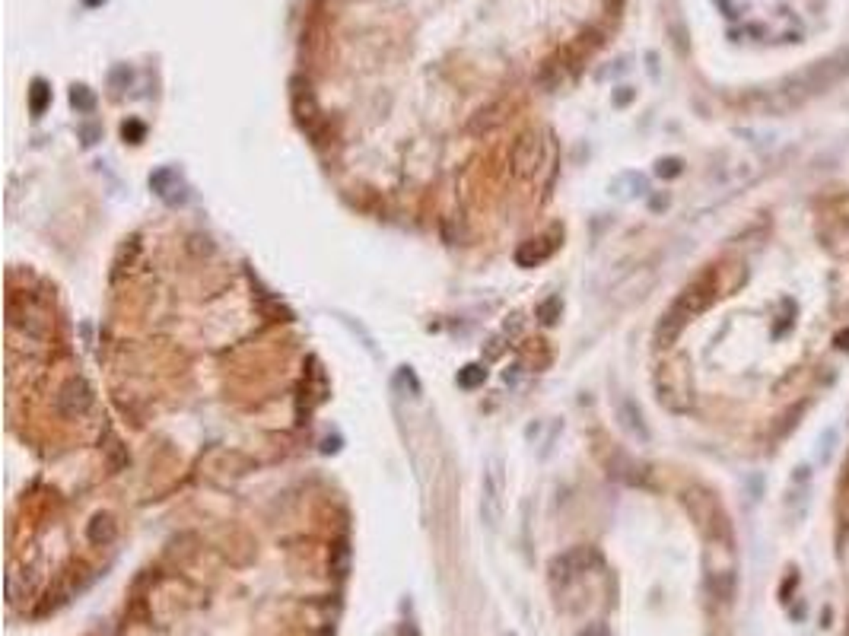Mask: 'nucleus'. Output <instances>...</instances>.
I'll list each match as a JSON object with an SVG mask.
<instances>
[{"label":"nucleus","instance_id":"6ab92c4d","mask_svg":"<svg viewBox=\"0 0 849 636\" xmlns=\"http://www.w3.org/2000/svg\"><path fill=\"white\" fill-rule=\"evenodd\" d=\"M506 636H518V633H506Z\"/></svg>","mask_w":849,"mask_h":636},{"label":"nucleus","instance_id":"ddd939ff","mask_svg":"<svg viewBox=\"0 0 849 636\" xmlns=\"http://www.w3.org/2000/svg\"><path fill=\"white\" fill-rule=\"evenodd\" d=\"M538 315H541V321H544V325H554L557 315H560V296H550V299H547V303L538 309Z\"/></svg>","mask_w":849,"mask_h":636},{"label":"nucleus","instance_id":"7ed1b4c3","mask_svg":"<svg viewBox=\"0 0 849 636\" xmlns=\"http://www.w3.org/2000/svg\"><path fill=\"white\" fill-rule=\"evenodd\" d=\"M93 385L87 382V379H67L64 385H61L58 397H54V407H58V414L64 420H83L89 411H93Z\"/></svg>","mask_w":849,"mask_h":636},{"label":"nucleus","instance_id":"39448f33","mask_svg":"<svg viewBox=\"0 0 849 636\" xmlns=\"http://www.w3.org/2000/svg\"><path fill=\"white\" fill-rule=\"evenodd\" d=\"M150 188L156 191V197L159 201H166V204H185L188 201V185H185V179H181L175 169H169V166H163V169H156V172L150 175Z\"/></svg>","mask_w":849,"mask_h":636},{"label":"nucleus","instance_id":"6e6552de","mask_svg":"<svg viewBox=\"0 0 849 636\" xmlns=\"http://www.w3.org/2000/svg\"><path fill=\"white\" fill-rule=\"evenodd\" d=\"M87 538L89 544H96V547H108V544L118 538V522L112 513H96L93 519H89L87 525Z\"/></svg>","mask_w":849,"mask_h":636},{"label":"nucleus","instance_id":"f03ea898","mask_svg":"<svg viewBox=\"0 0 849 636\" xmlns=\"http://www.w3.org/2000/svg\"><path fill=\"white\" fill-rule=\"evenodd\" d=\"M547 166V140L544 134L532 130V134H522L512 150V172L518 179H538Z\"/></svg>","mask_w":849,"mask_h":636},{"label":"nucleus","instance_id":"f257e3e1","mask_svg":"<svg viewBox=\"0 0 849 636\" xmlns=\"http://www.w3.org/2000/svg\"><path fill=\"white\" fill-rule=\"evenodd\" d=\"M506 464L503 458H487L481 477V519L490 531H497L503 522V506H506Z\"/></svg>","mask_w":849,"mask_h":636},{"label":"nucleus","instance_id":"2eb2a0df","mask_svg":"<svg viewBox=\"0 0 849 636\" xmlns=\"http://www.w3.org/2000/svg\"><path fill=\"white\" fill-rule=\"evenodd\" d=\"M124 137H130L137 144V140L144 137V124L140 121H130V124H124Z\"/></svg>","mask_w":849,"mask_h":636},{"label":"nucleus","instance_id":"1a4fd4ad","mask_svg":"<svg viewBox=\"0 0 849 636\" xmlns=\"http://www.w3.org/2000/svg\"><path fill=\"white\" fill-rule=\"evenodd\" d=\"M48 102H51L48 83H45V80H32V89H29V112H32V115H45Z\"/></svg>","mask_w":849,"mask_h":636},{"label":"nucleus","instance_id":"a211bd4d","mask_svg":"<svg viewBox=\"0 0 849 636\" xmlns=\"http://www.w3.org/2000/svg\"><path fill=\"white\" fill-rule=\"evenodd\" d=\"M96 3H105V0H87V7H96Z\"/></svg>","mask_w":849,"mask_h":636},{"label":"nucleus","instance_id":"dca6fc26","mask_svg":"<svg viewBox=\"0 0 849 636\" xmlns=\"http://www.w3.org/2000/svg\"><path fill=\"white\" fill-rule=\"evenodd\" d=\"M583 636H608V627L605 623H589V627L583 630Z\"/></svg>","mask_w":849,"mask_h":636},{"label":"nucleus","instance_id":"423d86ee","mask_svg":"<svg viewBox=\"0 0 849 636\" xmlns=\"http://www.w3.org/2000/svg\"><path fill=\"white\" fill-rule=\"evenodd\" d=\"M36 592H38V573L36 570H10V576H7V598L13 601V605H20V601H29Z\"/></svg>","mask_w":849,"mask_h":636},{"label":"nucleus","instance_id":"20e7f679","mask_svg":"<svg viewBox=\"0 0 849 636\" xmlns=\"http://www.w3.org/2000/svg\"><path fill=\"white\" fill-rule=\"evenodd\" d=\"M592 566H598L595 550L592 547H573V550H566V554H560V556L550 560V579L560 582V586H566V582L579 579L583 573H589Z\"/></svg>","mask_w":849,"mask_h":636},{"label":"nucleus","instance_id":"9d476101","mask_svg":"<svg viewBox=\"0 0 849 636\" xmlns=\"http://www.w3.org/2000/svg\"><path fill=\"white\" fill-rule=\"evenodd\" d=\"M70 102H73V109L83 112V115H89V112L96 109V96H93V89H89V86H73L70 89Z\"/></svg>","mask_w":849,"mask_h":636},{"label":"nucleus","instance_id":"4468645a","mask_svg":"<svg viewBox=\"0 0 849 636\" xmlns=\"http://www.w3.org/2000/svg\"><path fill=\"white\" fill-rule=\"evenodd\" d=\"M80 137H83V144H87V146H93L96 140L102 137V130L96 128V124H83V128H80Z\"/></svg>","mask_w":849,"mask_h":636},{"label":"nucleus","instance_id":"9b49d317","mask_svg":"<svg viewBox=\"0 0 849 636\" xmlns=\"http://www.w3.org/2000/svg\"><path fill=\"white\" fill-rule=\"evenodd\" d=\"M483 379H487V369L477 366V363H471V366H465L458 372V385H461V388H477V385H483Z\"/></svg>","mask_w":849,"mask_h":636},{"label":"nucleus","instance_id":"f8f14e48","mask_svg":"<svg viewBox=\"0 0 849 636\" xmlns=\"http://www.w3.org/2000/svg\"><path fill=\"white\" fill-rule=\"evenodd\" d=\"M130 80H134V70H130L128 64H118V67H112V73H108V86L115 89V93H121V89L130 86Z\"/></svg>","mask_w":849,"mask_h":636},{"label":"nucleus","instance_id":"f3484780","mask_svg":"<svg viewBox=\"0 0 849 636\" xmlns=\"http://www.w3.org/2000/svg\"><path fill=\"white\" fill-rule=\"evenodd\" d=\"M401 636H417V627H414V623H404V627H401Z\"/></svg>","mask_w":849,"mask_h":636},{"label":"nucleus","instance_id":"0eeeda50","mask_svg":"<svg viewBox=\"0 0 849 636\" xmlns=\"http://www.w3.org/2000/svg\"><path fill=\"white\" fill-rule=\"evenodd\" d=\"M557 242H550L547 236L541 238H528V242H522L516 252V264L518 268H534V264H541V261H547L550 255H554Z\"/></svg>","mask_w":849,"mask_h":636}]
</instances>
